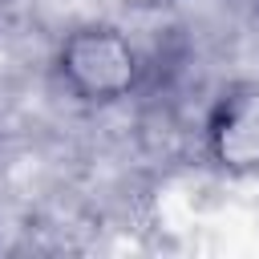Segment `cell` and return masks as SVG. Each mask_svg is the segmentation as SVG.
<instances>
[{
    "label": "cell",
    "instance_id": "2",
    "mask_svg": "<svg viewBox=\"0 0 259 259\" xmlns=\"http://www.w3.org/2000/svg\"><path fill=\"white\" fill-rule=\"evenodd\" d=\"M206 158L231 178H259V81L227 85L206 109Z\"/></svg>",
    "mask_w": 259,
    "mask_h": 259
},
{
    "label": "cell",
    "instance_id": "3",
    "mask_svg": "<svg viewBox=\"0 0 259 259\" xmlns=\"http://www.w3.org/2000/svg\"><path fill=\"white\" fill-rule=\"evenodd\" d=\"M125 8H134V12H150V8H162V4H170V0H121Z\"/></svg>",
    "mask_w": 259,
    "mask_h": 259
},
{
    "label": "cell",
    "instance_id": "1",
    "mask_svg": "<svg viewBox=\"0 0 259 259\" xmlns=\"http://www.w3.org/2000/svg\"><path fill=\"white\" fill-rule=\"evenodd\" d=\"M57 77L85 105L125 101L142 77L146 61L134 40L113 24H77L57 45Z\"/></svg>",
    "mask_w": 259,
    "mask_h": 259
}]
</instances>
